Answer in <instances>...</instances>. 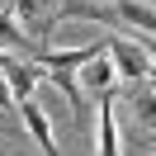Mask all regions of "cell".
Returning <instances> with one entry per match:
<instances>
[{"label": "cell", "mask_w": 156, "mask_h": 156, "mask_svg": "<svg viewBox=\"0 0 156 156\" xmlns=\"http://www.w3.org/2000/svg\"><path fill=\"white\" fill-rule=\"evenodd\" d=\"M104 57L118 80H147L151 76V38H104Z\"/></svg>", "instance_id": "cell-1"}, {"label": "cell", "mask_w": 156, "mask_h": 156, "mask_svg": "<svg viewBox=\"0 0 156 156\" xmlns=\"http://www.w3.org/2000/svg\"><path fill=\"white\" fill-rule=\"evenodd\" d=\"M10 14H14V19H24L19 29L29 33L33 48H48L52 29H57V0H14Z\"/></svg>", "instance_id": "cell-2"}, {"label": "cell", "mask_w": 156, "mask_h": 156, "mask_svg": "<svg viewBox=\"0 0 156 156\" xmlns=\"http://www.w3.org/2000/svg\"><path fill=\"white\" fill-rule=\"evenodd\" d=\"M95 104H99L95 156H123V142H118V104H114V90H109V95H95Z\"/></svg>", "instance_id": "cell-3"}, {"label": "cell", "mask_w": 156, "mask_h": 156, "mask_svg": "<svg viewBox=\"0 0 156 156\" xmlns=\"http://www.w3.org/2000/svg\"><path fill=\"white\" fill-rule=\"evenodd\" d=\"M14 109L24 114V128H29V137L43 147V156H62V151H57V137H52V118H48V109H43L38 99H19Z\"/></svg>", "instance_id": "cell-4"}, {"label": "cell", "mask_w": 156, "mask_h": 156, "mask_svg": "<svg viewBox=\"0 0 156 156\" xmlns=\"http://www.w3.org/2000/svg\"><path fill=\"white\" fill-rule=\"evenodd\" d=\"M0 80L10 85L14 104H19V99H33V90H38V80H43V66H38V62H29V57H14L10 66L0 71Z\"/></svg>", "instance_id": "cell-5"}, {"label": "cell", "mask_w": 156, "mask_h": 156, "mask_svg": "<svg viewBox=\"0 0 156 156\" xmlns=\"http://www.w3.org/2000/svg\"><path fill=\"white\" fill-rule=\"evenodd\" d=\"M76 85H80V95H90V99H95V95H109V90L118 85V76H114V66H109L104 52H99V57H90L85 66L76 71Z\"/></svg>", "instance_id": "cell-6"}, {"label": "cell", "mask_w": 156, "mask_h": 156, "mask_svg": "<svg viewBox=\"0 0 156 156\" xmlns=\"http://www.w3.org/2000/svg\"><path fill=\"white\" fill-rule=\"evenodd\" d=\"M57 19H85V24L118 29V14L109 10V0H57Z\"/></svg>", "instance_id": "cell-7"}, {"label": "cell", "mask_w": 156, "mask_h": 156, "mask_svg": "<svg viewBox=\"0 0 156 156\" xmlns=\"http://www.w3.org/2000/svg\"><path fill=\"white\" fill-rule=\"evenodd\" d=\"M109 10L118 14V24H128V29H137L142 38H151V29H156L151 0H109Z\"/></svg>", "instance_id": "cell-8"}, {"label": "cell", "mask_w": 156, "mask_h": 156, "mask_svg": "<svg viewBox=\"0 0 156 156\" xmlns=\"http://www.w3.org/2000/svg\"><path fill=\"white\" fill-rule=\"evenodd\" d=\"M0 52H10V57H33L29 33L19 29V19H14L10 10H0Z\"/></svg>", "instance_id": "cell-9"}, {"label": "cell", "mask_w": 156, "mask_h": 156, "mask_svg": "<svg viewBox=\"0 0 156 156\" xmlns=\"http://www.w3.org/2000/svg\"><path fill=\"white\" fill-rule=\"evenodd\" d=\"M156 99H151V80H137V90H133V118L142 123V133H147V142H151V123H156Z\"/></svg>", "instance_id": "cell-10"}, {"label": "cell", "mask_w": 156, "mask_h": 156, "mask_svg": "<svg viewBox=\"0 0 156 156\" xmlns=\"http://www.w3.org/2000/svg\"><path fill=\"white\" fill-rule=\"evenodd\" d=\"M10 109H14V95H10V85L0 80V114H10Z\"/></svg>", "instance_id": "cell-11"}]
</instances>
